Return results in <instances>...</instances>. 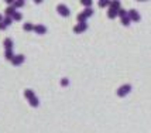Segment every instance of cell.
<instances>
[{
	"label": "cell",
	"instance_id": "6da1fadb",
	"mask_svg": "<svg viewBox=\"0 0 151 133\" xmlns=\"http://www.w3.org/2000/svg\"><path fill=\"white\" fill-rule=\"evenodd\" d=\"M24 96H26V99L28 100V103H30L33 108H37L40 105V100H38V98L35 96L34 91H31V89H26V91H24Z\"/></svg>",
	"mask_w": 151,
	"mask_h": 133
},
{
	"label": "cell",
	"instance_id": "7a4b0ae2",
	"mask_svg": "<svg viewBox=\"0 0 151 133\" xmlns=\"http://www.w3.org/2000/svg\"><path fill=\"white\" fill-rule=\"evenodd\" d=\"M130 92H132V85L130 84H124V85H122L117 89V96L123 98V96H127Z\"/></svg>",
	"mask_w": 151,
	"mask_h": 133
},
{
	"label": "cell",
	"instance_id": "3957f363",
	"mask_svg": "<svg viewBox=\"0 0 151 133\" xmlns=\"http://www.w3.org/2000/svg\"><path fill=\"white\" fill-rule=\"evenodd\" d=\"M127 16H129L130 21H140V20H141V17H140V13H138L137 10H134V9L129 10V12H127Z\"/></svg>",
	"mask_w": 151,
	"mask_h": 133
},
{
	"label": "cell",
	"instance_id": "277c9868",
	"mask_svg": "<svg viewBox=\"0 0 151 133\" xmlns=\"http://www.w3.org/2000/svg\"><path fill=\"white\" fill-rule=\"evenodd\" d=\"M57 12H58L62 17H68L69 14H71V12H69V9L65 6V4H58V7H57Z\"/></svg>",
	"mask_w": 151,
	"mask_h": 133
},
{
	"label": "cell",
	"instance_id": "5b68a950",
	"mask_svg": "<svg viewBox=\"0 0 151 133\" xmlns=\"http://www.w3.org/2000/svg\"><path fill=\"white\" fill-rule=\"evenodd\" d=\"M24 60H26V57L24 55H21V54H17V55H14L13 57V60H12V64L16 66H19L21 65L23 62H24Z\"/></svg>",
	"mask_w": 151,
	"mask_h": 133
},
{
	"label": "cell",
	"instance_id": "8992f818",
	"mask_svg": "<svg viewBox=\"0 0 151 133\" xmlns=\"http://www.w3.org/2000/svg\"><path fill=\"white\" fill-rule=\"evenodd\" d=\"M86 28H88V24H86V23H78V26H75L73 31L76 34H81V33H83Z\"/></svg>",
	"mask_w": 151,
	"mask_h": 133
},
{
	"label": "cell",
	"instance_id": "52a82bcc",
	"mask_svg": "<svg viewBox=\"0 0 151 133\" xmlns=\"http://www.w3.org/2000/svg\"><path fill=\"white\" fill-rule=\"evenodd\" d=\"M34 31L37 34H40V35H42V34L47 33V27L42 26V24H37V26H34Z\"/></svg>",
	"mask_w": 151,
	"mask_h": 133
},
{
	"label": "cell",
	"instance_id": "ba28073f",
	"mask_svg": "<svg viewBox=\"0 0 151 133\" xmlns=\"http://www.w3.org/2000/svg\"><path fill=\"white\" fill-rule=\"evenodd\" d=\"M3 44H4V48H6V50H12V48H13V40H10V38H6Z\"/></svg>",
	"mask_w": 151,
	"mask_h": 133
},
{
	"label": "cell",
	"instance_id": "9c48e42d",
	"mask_svg": "<svg viewBox=\"0 0 151 133\" xmlns=\"http://www.w3.org/2000/svg\"><path fill=\"white\" fill-rule=\"evenodd\" d=\"M13 57H14V54H13V50H6V53H4V58L9 61H12L13 60Z\"/></svg>",
	"mask_w": 151,
	"mask_h": 133
},
{
	"label": "cell",
	"instance_id": "30bf717a",
	"mask_svg": "<svg viewBox=\"0 0 151 133\" xmlns=\"http://www.w3.org/2000/svg\"><path fill=\"white\" fill-rule=\"evenodd\" d=\"M14 13H16V9H14L13 6H10V7H7L6 9V16L7 17H12Z\"/></svg>",
	"mask_w": 151,
	"mask_h": 133
},
{
	"label": "cell",
	"instance_id": "8fae6325",
	"mask_svg": "<svg viewBox=\"0 0 151 133\" xmlns=\"http://www.w3.org/2000/svg\"><path fill=\"white\" fill-rule=\"evenodd\" d=\"M117 16V10H114V9H109V12H107V17L109 19H114Z\"/></svg>",
	"mask_w": 151,
	"mask_h": 133
},
{
	"label": "cell",
	"instance_id": "7c38bea8",
	"mask_svg": "<svg viewBox=\"0 0 151 133\" xmlns=\"http://www.w3.org/2000/svg\"><path fill=\"white\" fill-rule=\"evenodd\" d=\"M110 9H114V10H120V1H110Z\"/></svg>",
	"mask_w": 151,
	"mask_h": 133
},
{
	"label": "cell",
	"instance_id": "4fadbf2b",
	"mask_svg": "<svg viewBox=\"0 0 151 133\" xmlns=\"http://www.w3.org/2000/svg\"><path fill=\"white\" fill-rule=\"evenodd\" d=\"M86 20H88V17H86L85 13L82 12V13L78 16V23H86Z\"/></svg>",
	"mask_w": 151,
	"mask_h": 133
},
{
	"label": "cell",
	"instance_id": "5bb4252c",
	"mask_svg": "<svg viewBox=\"0 0 151 133\" xmlns=\"http://www.w3.org/2000/svg\"><path fill=\"white\" fill-rule=\"evenodd\" d=\"M130 23H132V21H130V19H129V16H126V17H122V24H123V26L129 27V26H130Z\"/></svg>",
	"mask_w": 151,
	"mask_h": 133
},
{
	"label": "cell",
	"instance_id": "9a60e30c",
	"mask_svg": "<svg viewBox=\"0 0 151 133\" xmlns=\"http://www.w3.org/2000/svg\"><path fill=\"white\" fill-rule=\"evenodd\" d=\"M23 28H24L26 31H34V26L31 23H26V24L23 26Z\"/></svg>",
	"mask_w": 151,
	"mask_h": 133
},
{
	"label": "cell",
	"instance_id": "2e32d148",
	"mask_svg": "<svg viewBox=\"0 0 151 133\" xmlns=\"http://www.w3.org/2000/svg\"><path fill=\"white\" fill-rule=\"evenodd\" d=\"M12 23H13V19H12V17H4V19H3V24H4V26H12Z\"/></svg>",
	"mask_w": 151,
	"mask_h": 133
},
{
	"label": "cell",
	"instance_id": "e0dca14e",
	"mask_svg": "<svg viewBox=\"0 0 151 133\" xmlns=\"http://www.w3.org/2000/svg\"><path fill=\"white\" fill-rule=\"evenodd\" d=\"M82 4L86 6V9H91V6H92V0H82Z\"/></svg>",
	"mask_w": 151,
	"mask_h": 133
},
{
	"label": "cell",
	"instance_id": "ac0fdd59",
	"mask_svg": "<svg viewBox=\"0 0 151 133\" xmlns=\"http://www.w3.org/2000/svg\"><path fill=\"white\" fill-rule=\"evenodd\" d=\"M24 6V1H13V7L14 9H19V7Z\"/></svg>",
	"mask_w": 151,
	"mask_h": 133
},
{
	"label": "cell",
	"instance_id": "d6986e66",
	"mask_svg": "<svg viewBox=\"0 0 151 133\" xmlns=\"http://www.w3.org/2000/svg\"><path fill=\"white\" fill-rule=\"evenodd\" d=\"M117 14L120 16V19H122V17H126V16H127V12H126L124 9H120V10L117 12Z\"/></svg>",
	"mask_w": 151,
	"mask_h": 133
},
{
	"label": "cell",
	"instance_id": "ffe728a7",
	"mask_svg": "<svg viewBox=\"0 0 151 133\" xmlns=\"http://www.w3.org/2000/svg\"><path fill=\"white\" fill-rule=\"evenodd\" d=\"M83 13H85V16L88 17V19H89V17H91V16L93 14V10H92V9H86L85 12H83Z\"/></svg>",
	"mask_w": 151,
	"mask_h": 133
},
{
	"label": "cell",
	"instance_id": "44dd1931",
	"mask_svg": "<svg viewBox=\"0 0 151 133\" xmlns=\"http://www.w3.org/2000/svg\"><path fill=\"white\" fill-rule=\"evenodd\" d=\"M61 85H62V87H68V85H69V80L62 78V80H61Z\"/></svg>",
	"mask_w": 151,
	"mask_h": 133
},
{
	"label": "cell",
	"instance_id": "7402d4cb",
	"mask_svg": "<svg viewBox=\"0 0 151 133\" xmlns=\"http://www.w3.org/2000/svg\"><path fill=\"white\" fill-rule=\"evenodd\" d=\"M12 19H13V20H21V14L16 12V13H14L13 16H12Z\"/></svg>",
	"mask_w": 151,
	"mask_h": 133
},
{
	"label": "cell",
	"instance_id": "603a6c76",
	"mask_svg": "<svg viewBox=\"0 0 151 133\" xmlns=\"http://www.w3.org/2000/svg\"><path fill=\"white\" fill-rule=\"evenodd\" d=\"M99 4L102 7H106V6H110V1H106V0H102V1H99Z\"/></svg>",
	"mask_w": 151,
	"mask_h": 133
},
{
	"label": "cell",
	"instance_id": "cb8c5ba5",
	"mask_svg": "<svg viewBox=\"0 0 151 133\" xmlns=\"http://www.w3.org/2000/svg\"><path fill=\"white\" fill-rule=\"evenodd\" d=\"M0 30H6V26H4V24H3V21H1V23H0Z\"/></svg>",
	"mask_w": 151,
	"mask_h": 133
},
{
	"label": "cell",
	"instance_id": "d4e9b609",
	"mask_svg": "<svg viewBox=\"0 0 151 133\" xmlns=\"http://www.w3.org/2000/svg\"><path fill=\"white\" fill-rule=\"evenodd\" d=\"M1 21H3V16L0 14V23H1Z\"/></svg>",
	"mask_w": 151,
	"mask_h": 133
}]
</instances>
